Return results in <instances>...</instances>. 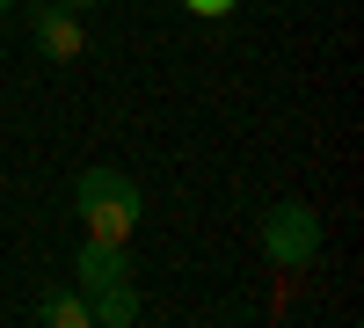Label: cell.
Instances as JSON below:
<instances>
[{
	"label": "cell",
	"mask_w": 364,
	"mask_h": 328,
	"mask_svg": "<svg viewBox=\"0 0 364 328\" xmlns=\"http://www.w3.org/2000/svg\"><path fill=\"white\" fill-rule=\"evenodd\" d=\"M73 212L87 219L95 241H132L139 219H146V197H139V183L124 168H87L73 183Z\"/></svg>",
	"instance_id": "1"
},
{
	"label": "cell",
	"mask_w": 364,
	"mask_h": 328,
	"mask_svg": "<svg viewBox=\"0 0 364 328\" xmlns=\"http://www.w3.org/2000/svg\"><path fill=\"white\" fill-rule=\"evenodd\" d=\"M262 263L269 270H314L321 263V212L314 204H299V197H284V204H269L262 212Z\"/></svg>",
	"instance_id": "2"
},
{
	"label": "cell",
	"mask_w": 364,
	"mask_h": 328,
	"mask_svg": "<svg viewBox=\"0 0 364 328\" xmlns=\"http://www.w3.org/2000/svg\"><path fill=\"white\" fill-rule=\"evenodd\" d=\"M29 37H37V51H44V58H58V66L87 51L80 15H73V8H58V0H37V8H29Z\"/></svg>",
	"instance_id": "3"
},
{
	"label": "cell",
	"mask_w": 364,
	"mask_h": 328,
	"mask_svg": "<svg viewBox=\"0 0 364 328\" xmlns=\"http://www.w3.org/2000/svg\"><path fill=\"white\" fill-rule=\"evenodd\" d=\"M73 277H80V292L124 285V277H132V255H124V241H95V233H87V241H80V255H73Z\"/></svg>",
	"instance_id": "4"
},
{
	"label": "cell",
	"mask_w": 364,
	"mask_h": 328,
	"mask_svg": "<svg viewBox=\"0 0 364 328\" xmlns=\"http://www.w3.org/2000/svg\"><path fill=\"white\" fill-rule=\"evenodd\" d=\"M132 321H139V292H132V277L87 292V328H132Z\"/></svg>",
	"instance_id": "5"
},
{
	"label": "cell",
	"mask_w": 364,
	"mask_h": 328,
	"mask_svg": "<svg viewBox=\"0 0 364 328\" xmlns=\"http://www.w3.org/2000/svg\"><path fill=\"white\" fill-rule=\"evenodd\" d=\"M37 321H44V328H87V292H44V300H37Z\"/></svg>",
	"instance_id": "6"
},
{
	"label": "cell",
	"mask_w": 364,
	"mask_h": 328,
	"mask_svg": "<svg viewBox=\"0 0 364 328\" xmlns=\"http://www.w3.org/2000/svg\"><path fill=\"white\" fill-rule=\"evenodd\" d=\"M182 8H190V15H233L240 0H182Z\"/></svg>",
	"instance_id": "7"
},
{
	"label": "cell",
	"mask_w": 364,
	"mask_h": 328,
	"mask_svg": "<svg viewBox=\"0 0 364 328\" xmlns=\"http://www.w3.org/2000/svg\"><path fill=\"white\" fill-rule=\"evenodd\" d=\"M58 8H73V15H80V8H95V0H58Z\"/></svg>",
	"instance_id": "8"
},
{
	"label": "cell",
	"mask_w": 364,
	"mask_h": 328,
	"mask_svg": "<svg viewBox=\"0 0 364 328\" xmlns=\"http://www.w3.org/2000/svg\"><path fill=\"white\" fill-rule=\"evenodd\" d=\"M0 8H15V0H0Z\"/></svg>",
	"instance_id": "9"
}]
</instances>
